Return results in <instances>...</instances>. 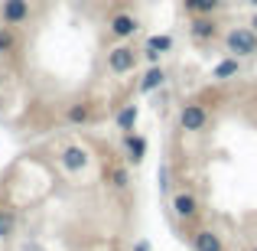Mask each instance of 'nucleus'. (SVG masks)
I'll return each mask as SVG.
<instances>
[{
  "instance_id": "aec40b11",
  "label": "nucleus",
  "mask_w": 257,
  "mask_h": 251,
  "mask_svg": "<svg viewBox=\"0 0 257 251\" xmlns=\"http://www.w3.org/2000/svg\"><path fill=\"white\" fill-rule=\"evenodd\" d=\"M134 251H150V245L147 241H134Z\"/></svg>"
},
{
  "instance_id": "f3484780",
  "label": "nucleus",
  "mask_w": 257,
  "mask_h": 251,
  "mask_svg": "<svg viewBox=\"0 0 257 251\" xmlns=\"http://www.w3.org/2000/svg\"><path fill=\"white\" fill-rule=\"evenodd\" d=\"M144 49L157 52V56H166V52H173V36H166V33H157V36H150V39H147V46H144Z\"/></svg>"
},
{
  "instance_id": "6e6552de",
  "label": "nucleus",
  "mask_w": 257,
  "mask_h": 251,
  "mask_svg": "<svg viewBox=\"0 0 257 251\" xmlns=\"http://www.w3.org/2000/svg\"><path fill=\"white\" fill-rule=\"evenodd\" d=\"M173 212H176V219H182V222H192L195 215H199V199H195V193H176L173 196Z\"/></svg>"
},
{
  "instance_id": "1a4fd4ad",
  "label": "nucleus",
  "mask_w": 257,
  "mask_h": 251,
  "mask_svg": "<svg viewBox=\"0 0 257 251\" xmlns=\"http://www.w3.org/2000/svg\"><path fill=\"white\" fill-rule=\"evenodd\" d=\"M192 251H225V241L215 228H195L192 232Z\"/></svg>"
},
{
  "instance_id": "9d476101",
  "label": "nucleus",
  "mask_w": 257,
  "mask_h": 251,
  "mask_svg": "<svg viewBox=\"0 0 257 251\" xmlns=\"http://www.w3.org/2000/svg\"><path fill=\"white\" fill-rule=\"evenodd\" d=\"M124 150H127V163H144L147 157V137H140V134H124Z\"/></svg>"
},
{
  "instance_id": "f8f14e48",
  "label": "nucleus",
  "mask_w": 257,
  "mask_h": 251,
  "mask_svg": "<svg viewBox=\"0 0 257 251\" xmlns=\"http://www.w3.org/2000/svg\"><path fill=\"white\" fill-rule=\"evenodd\" d=\"M221 4H225V0H182V10H186L189 17H212Z\"/></svg>"
},
{
  "instance_id": "f03ea898",
  "label": "nucleus",
  "mask_w": 257,
  "mask_h": 251,
  "mask_svg": "<svg viewBox=\"0 0 257 251\" xmlns=\"http://www.w3.org/2000/svg\"><path fill=\"white\" fill-rule=\"evenodd\" d=\"M107 72L111 75H127V72H134L137 69V62H140V52L134 49V46H127V43H120V46H114V49H107Z\"/></svg>"
},
{
  "instance_id": "20e7f679",
  "label": "nucleus",
  "mask_w": 257,
  "mask_h": 251,
  "mask_svg": "<svg viewBox=\"0 0 257 251\" xmlns=\"http://www.w3.org/2000/svg\"><path fill=\"white\" fill-rule=\"evenodd\" d=\"M33 17L30 0H4L0 4V26H23Z\"/></svg>"
},
{
  "instance_id": "4468645a",
  "label": "nucleus",
  "mask_w": 257,
  "mask_h": 251,
  "mask_svg": "<svg viewBox=\"0 0 257 251\" xmlns=\"http://www.w3.org/2000/svg\"><path fill=\"white\" fill-rule=\"evenodd\" d=\"M94 118V108L88 105V101H78V105H69V111H65V121L69 124H88V121Z\"/></svg>"
},
{
  "instance_id": "5701e85b",
  "label": "nucleus",
  "mask_w": 257,
  "mask_h": 251,
  "mask_svg": "<svg viewBox=\"0 0 257 251\" xmlns=\"http://www.w3.org/2000/svg\"><path fill=\"white\" fill-rule=\"evenodd\" d=\"M251 251H257V248H251Z\"/></svg>"
},
{
  "instance_id": "ddd939ff",
  "label": "nucleus",
  "mask_w": 257,
  "mask_h": 251,
  "mask_svg": "<svg viewBox=\"0 0 257 251\" xmlns=\"http://www.w3.org/2000/svg\"><path fill=\"white\" fill-rule=\"evenodd\" d=\"M137 118H140V108L137 105H124L117 114H114V124H117V131L131 134L134 127H137Z\"/></svg>"
},
{
  "instance_id": "f257e3e1",
  "label": "nucleus",
  "mask_w": 257,
  "mask_h": 251,
  "mask_svg": "<svg viewBox=\"0 0 257 251\" xmlns=\"http://www.w3.org/2000/svg\"><path fill=\"white\" fill-rule=\"evenodd\" d=\"M225 49L231 52L234 59L257 56V33L251 30V26H234V30L225 33Z\"/></svg>"
},
{
  "instance_id": "a211bd4d",
  "label": "nucleus",
  "mask_w": 257,
  "mask_h": 251,
  "mask_svg": "<svg viewBox=\"0 0 257 251\" xmlns=\"http://www.w3.org/2000/svg\"><path fill=\"white\" fill-rule=\"evenodd\" d=\"M20 46L17 33H13V26H0V56H13Z\"/></svg>"
},
{
  "instance_id": "6ab92c4d",
  "label": "nucleus",
  "mask_w": 257,
  "mask_h": 251,
  "mask_svg": "<svg viewBox=\"0 0 257 251\" xmlns=\"http://www.w3.org/2000/svg\"><path fill=\"white\" fill-rule=\"evenodd\" d=\"M17 232V212L13 209H0V241H7Z\"/></svg>"
},
{
  "instance_id": "39448f33",
  "label": "nucleus",
  "mask_w": 257,
  "mask_h": 251,
  "mask_svg": "<svg viewBox=\"0 0 257 251\" xmlns=\"http://www.w3.org/2000/svg\"><path fill=\"white\" fill-rule=\"evenodd\" d=\"M137 30H140V20L134 17V13H114L111 20H107V33H111L114 39H134L137 36Z\"/></svg>"
},
{
  "instance_id": "423d86ee",
  "label": "nucleus",
  "mask_w": 257,
  "mask_h": 251,
  "mask_svg": "<svg viewBox=\"0 0 257 251\" xmlns=\"http://www.w3.org/2000/svg\"><path fill=\"white\" fill-rule=\"evenodd\" d=\"M59 163H62V170H69V173H82V170L91 163V157H88L85 147L69 144V147H62V150H59Z\"/></svg>"
},
{
  "instance_id": "0eeeda50",
  "label": "nucleus",
  "mask_w": 257,
  "mask_h": 251,
  "mask_svg": "<svg viewBox=\"0 0 257 251\" xmlns=\"http://www.w3.org/2000/svg\"><path fill=\"white\" fill-rule=\"evenodd\" d=\"M189 36H192L195 43H212V39L218 36V23H215V17H192V23H189Z\"/></svg>"
},
{
  "instance_id": "412c9836",
  "label": "nucleus",
  "mask_w": 257,
  "mask_h": 251,
  "mask_svg": "<svg viewBox=\"0 0 257 251\" xmlns=\"http://www.w3.org/2000/svg\"><path fill=\"white\" fill-rule=\"evenodd\" d=\"M251 30H254V33H257V17H254V20H251Z\"/></svg>"
},
{
  "instance_id": "dca6fc26",
  "label": "nucleus",
  "mask_w": 257,
  "mask_h": 251,
  "mask_svg": "<svg viewBox=\"0 0 257 251\" xmlns=\"http://www.w3.org/2000/svg\"><path fill=\"white\" fill-rule=\"evenodd\" d=\"M107 183H111V189H117V193H124L127 186H131V173H127V166H107Z\"/></svg>"
},
{
  "instance_id": "2eb2a0df",
  "label": "nucleus",
  "mask_w": 257,
  "mask_h": 251,
  "mask_svg": "<svg viewBox=\"0 0 257 251\" xmlns=\"http://www.w3.org/2000/svg\"><path fill=\"white\" fill-rule=\"evenodd\" d=\"M241 72V59H234V56H228V59H221L218 65L212 69V78H218V82H225V78H234Z\"/></svg>"
},
{
  "instance_id": "9b49d317",
  "label": "nucleus",
  "mask_w": 257,
  "mask_h": 251,
  "mask_svg": "<svg viewBox=\"0 0 257 251\" xmlns=\"http://www.w3.org/2000/svg\"><path fill=\"white\" fill-rule=\"evenodd\" d=\"M163 85H166V69L163 65H150V69L144 72V78L137 82L140 95H150V92H157V88H163Z\"/></svg>"
},
{
  "instance_id": "7ed1b4c3",
  "label": "nucleus",
  "mask_w": 257,
  "mask_h": 251,
  "mask_svg": "<svg viewBox=\"0 0 257 251\" xmlns=\"http://www.w3.org/2000/svg\"><path fill=\"white\" fill-rule=\"evenodd\" d=\"M205 124H208V108H205V105H199V101H189V105L179 108V127H182V131L199 134V131H205Z\"/></svg>"
},
{
  "instance_id": "4be33fe9",
  "label": "nucleus",
  "mask_w": 257,
  "mask_h": 251,
  "mask_svg": "<svg viewBox=\"0 0 257 251\" xmlns=\"http://www.w3.org/2000/svg\"><path fill=\"white\" fill-rule=\"evenodd\" d=\"M247 4H251V7H257V0H247Z\"/></svg>"
}]
</instances>
